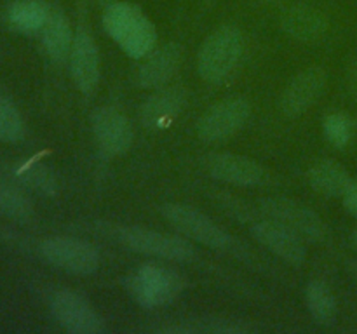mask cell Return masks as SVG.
<instances>
[{
    "instance_id": "6da1fadb",
    "label": "cell",
    "mask_w": 357,
    "mask_h": 334,
    "mask_svg": "<svg viewBox=\"0 0 357 334\" xmlns=\"http://www.w3.org/2000/svg\"><path fill=\"white\" fill-rule=\"evenodd\" d=\"M103 28L131 58H145L153 51L157 30L138 6L117 0L105 7Z\"/></svg>"
},
{
    "instance_id": "7a4b0ae2",
    "label": "cell",
    "mask_w": 357,
    "mask_h": 334,
    "mask_svg": "<svg viewBox=\"0 0 357 334\" xmlns=\"http://www.w3.org/2000/svg\"><path fill=\"white\" fill-rule=\"evenodd\" d=\"M244 52V35L237 26L216 28L202 42L197 54V72L206 82H222L239 65Z\"/></svg>"
},
{
    "instance_id": "3957f363",
    "label": "cell",
    "mask_w": 357,
    "mask_h": 334,
    "mask_svg": "<svg viewBox=\"0 0 357 334\" xmlns=\"http://www.w3.org/2000/svg\"><path fill=\"white\" fill-rule=\"evenodd\" d=\"M185 280L173 268L145 264L126 280V289L136 305L152 310L169 305L181 294Z\"/></svg>"
},
{
    "instance_id": "277c9868",
    "label": "cell",
    "mask_w": 357,
    "mask_h": 334,
    "mask_svg": "<svg viewBox=\"0 0 357 334\" xmlns=\"http://www.w3.org/2000/svg\"><path fill=\"white\" fill-rule=\"evenodd\" d=\"M115 237L128 249L159 260L185 263L195 257L194 246L180 235L157 232L145 226H121L115 232Z\"/></svg>"
},
{
    "instance_id": "5b68a950",
    "label": "cell",
    "mask_w": 357,
    "mask_h": 334,
    "mask_svg": "<svg viewBox=\"0 0 357 334\" xmlns=\"http://www.w3.org/2000/svg\"><path fill=\"white\" fill-rule=\"evenodd\" d=\"M159 211L162 218L178 230V233L188 237L194 242L215 250H227L232 247V237L195 207L185 204H164Z\"/></svg>"
},
{
    "instance_id": "8992f818",
    "label": "cell",
    "mask_w": 357,
    "mask_h": 334,
    "mask_svg": "<svg viewBox=\"0 0 357 334\" xmlns=\"http://www.w3.org/2000/svg\"><path fill=\"white\" fill-rule=\"evenodd\" d=\"M47 263L75 275H91L100 268V253L93 244L73 237H51L40 244Z\"/></svg>"
},
{
    "instance_id": "52a82bcc",
    "label": "cell",
    "mask_w": 357,
    "mask_h": 334,
    "mask_svg": "<svg viewBox=\"0 0 357 334\" xmlns=\"http://www.w3.org/2000/svg\"><path fill=\"white\" fill-rule=\"evenodd\" d=\"M268 219L281 223L307 242H321L326 237L323 219L310 207L286 197H271L258 202Z\"/></svg>"
},
{
    "instance_id": "ba28073f",
    "label": "cell",
    "mask_w": 357,
    "mask_h": 334,
    "mask_svg": "<svg viewBox=\"0 0 357 334\" xmlns=\"http://www.w3.org/2000/svg\"><path fill=\"white\" fill-rule=\"evenodd\" d=\"M51 313L56 322L73 334H101L107 331L103 317L79 292L63 289L51 299Z\"/></svg>"
},
{
    "instance_id": "9c48e42d",
    "label": "cell",
    "mask_w": 357,
    "mask_h": 334,
    "mask_svg": "<svg viewBox=\"0 0 357 334\" xmlns=\"http://www.w3.org/2000/svg\"><path fill=\"white\" fill-rule=\"evenodd\" d=\"M251 113V104L244 97H229L209 108L197 122V136L206 143L223 141L236 134Z\"/></svg>"
},
{
    "instance_id": "30bf717a",
    "label": "cell",
    "mask_w": 357,
    "mask_h": 334,
    "mask_svg": "<svg viewBox=\"0 0 357 334\" xmlns=\"http://www.w3.org/2000/svg\"><path fill=\"white\" fill-rule=\"evenodd\" d=\"M93 134L98 148L107 157H121L129 152L132 145V125L124 113L112 106L94 110L91 117Z\"/></svg>"
},
{
    "instance_id": "8fae6325",
    "label": "cell",
    "mask_w": 357,
    "mask_h": 334,
    "mask_svg": "<svg viewBox=\"0 0 357 334\" xmlns=\"http://www.w3.org/2000/svg\"><path fill=\"white\" fill-rule=\"evenodd\" d=\"M328 75L319 66H312L293 77L282 90L279 108L286 117H298L312 108L326 90Z\"/></svg>"
},
{
    "instance_id": "7c38bea8",
    "label": "cell",
    "mask_w": 357,
    "mask_h": 334,
    "mask_svg": "<svg viewBox=\"0 0 357 334\" xmlns=\"http://www.w3.org/2000/svg\"><path fill=\"white\" fill-rule=\"evenodd\" d=\"M251 235L265 249L293 267H300L307 260L305 240L274 219L255 223L251 226Z\"/></svg>"
},
{
    "instance_id": "4fadbf2b",
    "label": "cell",
    "mask_w": 357,
    "mask_h": 334,
    "mask_svg": "<svg viewBox=\"0 0 357 334\" xmlns=\"http://www.w3.org/2000/svg\"><path fill=\"white\" fill-rule=\"evenodd\" d=\"M68 58L70 72L77 89L84 94L93 93L100 82V52L89 31L80 28L73 35Z\"/></svg>"
},
{
    "instance_id": "5bb4252c",
    "label": "cell",
    "mask_w": 357,
    "mask_h": 334,
    "mask_svg": "<svg viewBox=\"0 0 357 334\" xmlns=\"http://www.w3.org/2000/svg\"><path fill=\"white\" fill-rule=\"evenodd\" d=\"M206 170L215 180L236 186H257L264 181V167L253 159L237 153H216L206 160Z\"/></svg>"
},
{
    "instance_id": "9a60e30c",
    "label": "cell",
    "mask_w": 357,
    "mask_h": 334,
    "mask_svg": "<svg viewBox=\"0 0 357 334\" xmlns=\"http://www.w3.org/2000/svg\"><path fill=\"white\" fill-rule=\"evenodd\" d=\"M187 106V90L183 87H164L149 97L139 108V118L146 129H166L180 117Z\"/></svg>"
},
{
    "instance_id": "2e32d148",
    "label": "cell",
    "mask_w": 357,
    "mask_h": 334,
    "mask_svg": "<svg viewBox=\"0 0 357 334\" xmlns=\"http://www.w3.org/2000/svg\"><path fill=\"white\" fill-rule=\"evenodd\" d=\"M183 61V49L174 42L162 45L157 51H152L138 70V86L143 89H160L166 86Z\"/></svg>"
},
{
    "instance_id": "e0dca14e",
    "label": "cell",
    "mask_w": 357,
    "mask_h": 334,
    "mask_svg": "<svg viewBox=\"0 0 357 334\" xmlns=\"http://www.w3.org/2000/svg\"><path fill=\"white\" fill-rule=\"evenodd\" d=\"M326 17L316 7L307 6V3H296L286 10L282 17V28L288 31L291 37L298 40L310 42L319 38L326 30Z\"/></svg>"
},
{
    "instance_id": "ac0fdd59",
    "label": "cell",
    "mask_w": 357,
    "mask_h": 334,
    "mask_svg": "<svg viewBox=\"0 0 357 334\" xmlns=\"http://www.w3.org/2000/svg\"><path fill=\"white\" fill-rule=\"evenodd\" d=\"M307 177L310 186L326 197H342L352 183L347 169L335 160H321L314 164Z\"/></svg>"
},
{
    "instance_id": "d6986e66",
    "label": "cell",
    "mask_w": 357,
    "mask_h": 334,
    "mask_svg": "<svg viewBox=\"0 0 357 334\" xmlns=\"http://www.w3.org/2000/svg\"><path fill=\"white\" fill-rule=\"evenodd\" d=\"M52 9L45 0H14L7 9V19L23 33L42 31Z\"/></svg>"
},
{
    "instance_id": "ffe728a7",
    "label": "cell",
    "mask_w": 357,
    "mask_h": 334,
    "mask_svg": "<svg viewBox=\"0 0 357 334\" xmlns=\"http://www.w3.org/2000/svg\"><path fill=\"white\" fill-rule=\"evenodd\" d=\"M42 40H44L45 52L51 56V59L61 63L68 58L73 44V35L65 14L59 10H52L47 23L42 28Z\"/></svg>"
},
{
    "instance_id": "44dd1931",
    "label": "cell",
    "mask_w": 357,
    "mask_h": 334,
    "mask_svg": "<svg viewBox=\"0 0 357 334\" xmlns=\"http://www.w3.org/2000/svg\"><path fill=\"white\" fill-rule=\"evenodd\" d=\"M305 303L312 319L319 326H333L337 322V299L324 282L310 280L307 284Z\"/></svg>"
},
{
    "instance_id": "7402d4cb",
    "label": "cell",
    "mask_w": 357,
    "mask_h": 334,
    "mask_svg": "<svg viewBox=\"0 0 357 334\" xmlns=\"http://www.w3.org/2000/svg\"><path fill=\"white\" fill-rule=\"evenodd\" d=\"M0 212L17 221H28L33 216V205L20 188L0 181Z\"/></svg>"
},
{
    "instance_id": "603a6c76",
    "label": "cell",
    "mask_w": 357,
    "mask_h": 334,
    "mask_svg": "<svg viewBox=\"0 0 357 334\" xmlns=\"http://www.w3.org/2000/svg\"><path fill=\"white\" fill-rule=\"evenodd\" d=\"M250 331V327L243 326V324L232 322V320L227 319H206V320H197L195 324L185 322L181 326H173L166 327L164 333H215V334H223V333H246Z\"/></svg>"
},
{
    "instance_id": "cb8c5ba5",
    "label": "cell",
    "mask_w": 357,
    "mask_h": 334,
    "mask_svg": "<svg viewBox=\"0 0 357 334\" xmlns=\"http://www.w3.org/2000/svg\"><path fill=\"white\" fill-rule=\"evenodd\" d=\"M24 125L17 108L7 97L0 96V141L16 143L23 138Z\"/></svg>"
},
{
    "instance_id": "d4e9b609",
    "label": "cell",
    "mask_w": 357,
    "mask_h": 334,
    "mask_svg": "<svg viewBox=\"0 0 357 334\" xmlns=\"http://www.w3.org/2000/svg\"><path fill=\"white\" fill-rule=\"evenodd\" d=\"M323 131L331 145L337 146V148H344L351 143L354 127H352V122L347 115L337 111V113H331L324 118Z\"/></svg>"
},
{
    "instance_id": "484cf974",
    "label": "cell",
    "mask_w": 357,
    "mask_h": 334,
    "mask_svg": "<svg viewBox=\"0 0 357 334\" xmlns=\"http://www.w3.org/2000/svg\"><path fill=\"white\" fill-rule=\"evenodd\" d=\"M20 176L24 183L42 195L56 193V177L51 170L42 164H28L20 170Z\"/></svg>"
},
{
    "instance_id": "4316f807",
    "label": "cell",
    "mask_w": 357,
    "mask_h": 334,
    "mask_svg": "<svg viewBox=\"0 0 357 334\" xmlns=\"http://www.w3.org/2000/svg\"><path fill=\"white\" fill-rule=\"evenodd\" d=\"M342 198H344V207L347 209V212H351L352 216H357V181L352 180V183L349 184Z\"/></svg>"
},
{
    "instance_id": "83f0119b",
    "label": "cell",
    "mask_w": 357,
    "mask_h": 334,
    "mask_svg": "<svg viewBox=\"0 0 357 334\" xmlns=\"http://www.w3.org/2000/svg\"><path fill=\"white\" fill-rule=\"evenodd\" d=\"M98 2H100L103 7H107V6H110V3L117 2V0H98Z\"/></svg>"
},
{
    "instance_id": "f1b7e54d",
    "label": "cell",
    "mask_w": 357,
    "mask_h": 334,
    "mask_svg": "<svg viewBox=\"0 0 357 334\" xmlns=\"http://www.w3.org/2000/svg\"><path fill=\"white\" fill-rule=\"evenodd\" d=\"M356 242H357V232H356Z\"/></svg>"
}]
</instances>
